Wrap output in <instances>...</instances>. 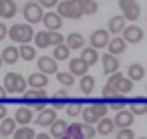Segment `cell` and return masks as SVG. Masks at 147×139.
<instances>
[{"instance_id": "obj_1", "label": "cell", "mask_w": 147, "mask_h": 139, "mask_svg": "<svg viewBox=\"0 0 147 139\" xmlns=\"http://www.w3.org/2000/svg\"><path fill=\"white\" fill-rule=\"evenodd\" d=\"M107 111H109V105L105 101H93L89 107H85L81 111V115H83V121L85 123H93L95 125L99 119H103L107 115Z\"/></svg>"}, {"instance_id": "obj_2", "label": "cell", "mask_w": 147, "mask_h": 139, "mask_svg": "<svg viewBox=\"0 0 147 139\" xmlns=\"http://www.w3.org/2000/svg\"><path fill=\"white\" fill-rule=\"evenodd\" d=\"M26 85L28 83L20 73H6V77H4V89L10 95H22L26 91Z\"/></svg>"}, {"instance_id": "obj_3", "label": "cell", "mask_w": 147, "mask_h": 139, "mask_svg": "<svg viewBox=\"0 0 147 139\" xmlns=\"http://www.w3.org/2000/svg\"><path fill=\"white\" fill-rule=\"evenodd\" d=\"M8 36L12 38V43H18V45H22V43H30L32 38H34V30H32V24H14V26H10L8 28Z\"/></svg>"}, {"instance_id": "obj_4", "label": "cell", "mask_w": 147, "mask_h": 139, "mask_svg": "<svg viewBox=\"0 0 147 139\" xmlns=\"http://www.w3.org/2000/svg\"><path fill=\"white\" fill-rule=\"evenodd\" d=\"M57 12L63 18H71V20H79L83 16L81 6H79L77 0H61V2L57 4Z\"/></svg>"}, {"instance_id": "obj_5", "label": "cell", "mask_w": 147, "mask_h": 139, "mask_svg": "<svg viewBox=\"0 0 147 139\" xmlns=\"http://www.w3.org/2000/svg\"><path fill=\"white\" fill-rule=\"evenodd\" d=\"M22 14H24L28 24H38V22H42L45 12H42V6L38 2H26L24 8H22Z\"/></svg>"}, {"instance_id": "obj_6", "label": "cell", "mask_w": 147, "mask_h": 139, "mask_svg": "<svg viewBox=\"0 0 147 139\" xmlns=\"http://www.w3.org/2000/svg\"><path fill=\"white\" fill-rule=\"evenodd\" d=\"M119 8L127 20H137L141 16V6L137 4V0H119Z\"/></svg>"}, {"instance_id": "obj_7", "label": "cell", "mask_w": 147, "mask_h": 139, "mask_svg": "<svg viewBox=\"0 0 147 139\" xmlns=\"http://www.w3.org/2000/svg\"><path fill=\"white\" fill-rule=\"evenodd\" d=\"M121 34H123V38H125L127 45H137V43L143 40V30H141L137 24H129V26H125Z\"/></svg>"}, {"instance_id": "obj_8", "label": "cell", "mask_w": 147, "mask_h": 139, "mask_svg": "<svg viewBox=\"0 0 147 139\" xmlns=\"http://www.w3.org/2000/svg\"><path fill=\"white\" fill-rule=\"evenodd\" d=\"M42 24H45V28L47 30H61V26H63V16L59 14V12H45L42 14Z\"/></svg>"}, {"instance_id": "obj_9", "label": "cell", "mask_w": 147, "mask_h": 139, "mask_svg": "<svg viewBox=\"0 0 147 139\" xmlns=\"http://www.w3.org/2000/svg\"><path fill=\"white\" fill-rule=\"evenodd\" d=\"M55 119H57V109H55V107H45V109L38 113V117L34 119V123H36L38 127H51Z\"/></svg>"}, {"instance_id": "obj_10", "label": "cell", "mask_w": 147, "mask_h": 139, "mask_svg": "<svg viewBox=\"0 0 147 139\" xmlns=\"http://www.w3.org/2000/svg\"><path fill=\"white\" fill-rule=\"evenodd\" d=\"M36 65H38V71L45 75H57V71H59V63L55 57H40Z\"/></svg>"}, {"instance_id": "obj_11", "label": "cell", "mask_w": 147, "mask_h": 139, "mask_svg": "<svg viewBox=\"0 0 147 139\" xmlns=\"http://www.w3.org/2000/svg\"><path fill=\"white\" fill-rule=\"evenodd\" d=\"M89 40H91V47H95V49L99 51V49H103V47L109 45V40H111V38H109V30H101V28H99V30H95V32L91 34Z\"/></svg>"}, {"instance_id": "obj_12", "label": "cell", "mask_w": 147, "mask_h": 139, "mask_svg": "<svg viewBox=\"0 0 147 139\" xmlns=\"http://www.w3.org/2000/svg\"><path fill=\"white\" fill-rule=\"evenodd\" d=\"M133 113L131 111H127V109H121V111H117V115L113 117V121H115V127H131L133 125Z\"/></svg>"}, {"instance_id": "obj_13", "label": "cell", "mask_w": 147, "mask_h": 139, "mask_svg": "<svg viewBox=\"0 0 147 139\" xmlns=\"http://www.w3.org/2000/svg\"><path fill=\"white\" fill-rule=\"evenodd\" d=\"M67 129H69V123L65 121V119H55L53 121V125H51V137L53 139H61V137H65V133H67Z\"/></svg>"}, {"instance_id": "obj_14", "label": "cell", "mask_w": 147, "mask_h": 139, "mask_svg": "<svg viewBox=\"0 0 147 139\" xmlns=\"http://www.w3.org/2000/svg\"><path fill=\"white\" fill-rule=\"evenodd\" d=\"M101 61H103V73H105V75H111V73L119 71V61H117L115 55L107 53V55H103Z\"/></svg>"}, {"instance_id": "obj_15", "label": "cell", "mask_w": 147, "mask_h": 139, "mask_svg": "<svg viewBox=\"0 0 147 139\" xmlns=\"http://www.w3.org/2000/svg\"><path fill=\"white\" fill-rule=\"evenodd\" d=\"M69 69H71V73H73L75 77H83V75H87V73H89V65H87L81 57H79V59H71Z\"/></svg>"}, {"instance_id": "obj_16", "label": "cell", "mask_w": 147, "mask_h": 139, "mask_svg": "<svg viewBox=\"0 0 147 139\" xmlns=\"http://www.w3.org/2000/svg\"><path fill=\"white\" fill-rule=\"evenodd\" d=\"M26 83L32 87V89H45L47 85H49V75H45V73H32L28 79H26Z\"/></svg>"}, {"instance_id": "obj_17", "label": "cell", "mask_w": 147, "mask_h": 139, "mask_svg": "<svg viewBox=\"0 0 147 139\" xmlns=\"http://www.w3.org/2000/svg\"><path fill=\"white\" fill-rule=\"evenodd\" d=\"M107 49H109V53H111V55H115V57H117V55L125 53L127 43H125V38H123V36H113V40H109Z\"/></svg>"}, {"instance_id": "obj_18", "label": "cell", "mask_w": 147, "mask_h": 139, "mask_svg": "<svg viewBox=\"0 0 147 139\" xmlns=\"http://www.w3.org/2000/svg\"><path fill=\"white\" fill-rule=\"evenodd\" d=\"M18 53H20V59L26 63H32L36 59V47H32L30 43H22L18 47Z\"/></svg>"}, {"instance_id": "obj_19", "label": "cell", "mask_w": 147, "mask_h": 139, "mask_svg": "<svg viewBox=\"0 0 147 139\" xmlns=\"http://www.w3.org/2000/svg\"><path fill=\"white\" fill-rule=\"evenodd\" d=\"M81 59H83L89 67H93V65H97V61H99V51H97L95 47H85V49L81 51Z\"/></svg>"}, {"instance_id": "obj_20", "label": "cell", "mask_w": 147, "mask_h": 139, "mask_svg": "<svg viewBox=\"0 0 147 139\" xmlns=\"http://www.w3.org/2000/svg\"><path fill=\"white\" fill-rule=\"evenodd\" d=\"M22 99H24V103H30V101H40V99H49V95H47V91L45 89H28V91H24L22 93Z\"/></svg>"}, {"instance_id": "obj_21", "label": "cell", "mask_w": 147, "mask_h": 139, "mask_svg": "<svg viewBox=\"0 0 147 139\" xmlns=\"http://www.w3.org/2000/svg\"><path fill=\"white\" fill-rule=\"evenodd\" d=\"M113 129H115V121L109 119L107 115H105L103 119L97 121V133H99V135H111Z\"/></svg>"}, {"instance_id": "obj_22", "label": "cell", "mask_w": 147, "mask_h": 139, "mask_svg": "<svg viewBox=\"0 0 147 139\" xmlns=\"http://www.w3.org/2000/svg\"><path fill=\"white\" fill-rule=\"evenodd\" d=\"M2 61H4V65H14L18 59H20V53H18V47H6L2 53Z\"/></svg>"}, {"instance_id": "obj_23", "label": "cell", "mask_w": 147, "mask_h": 139, "mask_svg": "<svg viewBox=\"0 0 147 139\" xmlns=\"http://www.w3.org/2000/svg\"><path fill=\"white\" fill-rule=\"evenodd\" d=\"M127 26V18L121 14V16H113L111 20H109V32H113V34H119V32H123V28Z\"/></svg>"}, {"instance_id": "obj_24", "label": "cell", "mask_w": 147, "mask_h": 139, "mask_svg": "<svg viewBox=\"0 0 147 139\" xmlns=\"http://www.w3.org/2000/svg\"><path fill=\"white\" fill-rule=\"evenodd\" d=\"M67 99H69V93H67L65 89H59V91L53 95V99H51V107H55L57 111H59V109H65Z\"/></svg>"}, {"instance_id": "obj_25", "label": "cell", "mask_w": 147, "mask_h": 139, "mask_svg": "<svg viewBox=\"0 0 147 139\" xmlns=\"http://www.w3.org/2000/svg\"><path fill=\"white\" fill-rule=\"evenodd\" d=\"M14 121H16L18 125H28V123L32 121V109H30V107H20V109H16Z\"/></svg>"}, {"instance_id": "obj_26", "label": "cell", "mask_w": 147, "mask_h": 139, "mask_svg": "<svg viewBox=\"0 0 147 139\" xmlns=\"http://www.w3.org/2000/svg\"><path fill=\"white\" fill-rule=\"evenodd\" d=\"M127 77H129L131 81H141V79L145 77V67L139 65V63L129 65V69H127Z\"/></svg>"}, {"instance_id": "obj_27", "label": "cell", "mask_w": 147, "mask_h": 139, "mask_svg": "<svg viewBox=\"0 0 147 139\" xmlns=\"http://www.w3.org/2000/svg\"><path fill=\"white\" fill-rule=\"evenodd\" d=\"M95 85H97V79L91 77L89 73L81 77V93H83V95H91L93 89H95Z\"/></svg>"}, {"instance_id": "obj_28", "label": "cell", "mask_w": 147, "mask_h": 139, "mask_svg": "<svg viewBox=\"0 0 147 139\" xmlns=\"http://www.w3.org/2000/svg\"><path fill=\"white\" fill-rule=\"evenodd\" d=\"M14 129H16V121H14V117H12V119H10V117H4L2 121H0V135H2V137L12 135Z\"/></svg>"}, {"instance_id": "obj_29", "label": "cell", "mask_w": 147, "mask_h": 139, "mask_svg": "<svg viewBox=\"0 0 147 139\" xmlns=\"http://www.w3.org/2000/svg\"><path fill=\"white\" fill-rule=\"evenodd\" d=\"M53 49H55L53 57H55L57 61H69V57H71V47H69V45L61 43V45H57V47H53Z\"/></svg>"}, {"instance_id": "obj_30", "label": "cell", "mask_w": 147, "mask_h": 139, "mask_svg": "<svg viewBox=\"0 0 147 139\" xmlns=\"http://www.w3.org/2000/svg\"><path fill=\"white\" fill-rule=\"evenodd\" d=\"M0 8H2L4 18H12L16 14V2L14 0H0Z\"/></svg>"}, {"instance_id": "obj_31", "label": "cell", "mask_w": 147, "mask_h": 139, "mask_svg": "<svg viewBox=\"0 0 147 139\" xmlns=\"http://www.w3.org/2000/svg\"><path fill=\"white\" fill-rule=\"evenodd\" d=\"M129 111L133 115H145L147 113V99H135V101H131Z\"/></svg>"}, {"instance_id": "obj_32", "label": "cell", "mask_w": 147, "mask_h": 139, "mask_svg": "<svg viewBox=\"0 0 147 139\" xmlns=\"http://www.w3.org/2000/svg\"><path fill=\"white\" fill-rule=\"evenodd\" d=\"M14 139H34V129L32 127H28V125H22V127H18V129H14Z\"/></svg>"}, {"instance_id": "obj_33", "label": "cell", "mask_w": 147, "mask_h": 139, "mask_svg": "<svg viewBox=\"0 0 147 139\" xmlns=\"http://www.w3.org/2000/svg\"><path fill=\"white\" fill-rule=\"evenodd\" d=\"M61 139H85V137H83L81 123H73V125H69V129H67L65 137H61Z\"/></svg>"}, {"instance_id": "obj_34", "label": "cell", "mask_w": 147, "mask_h": 139, "mask_svg": "<svg viewBox=\"0 0 147 139\" xmlns=\"http://www.w3.org/2000/svg\"><path fill=\"white\" fill-rule=\"evenodd\" d=\"M77 2H79L83 14H95L99 10V4L95 2V0H77Z\"/></svg>"}, {"instance_id": "obj_35", "label": "cell", "mask_w": 147, "mask_h": 139, "mask_svg": "<svg viewBox=\"0 0 147 139\" xmlns=\"http://www.w3.org/2000/svg\"><path fill=\"white\" fill-rule=\"evenodd\" d=\"M67 45L71 47V51L73 49H81V47H85V38H83L81 32H71L67 36Z\"/></svg>"}, {"instance_id": "obj_36", "label": "cell", "mask_w": 147, "mask_h": 139, "mask_svg": "<svg viewBox=\"0 0 147 139\" xmlns=\"http://www.w3.org/2000/svg\"><path fill=\"white\" fill-rule=\"evenodd\" d=\"M34 47L36 49H47L49 45V30H38L34 32Z\"/></svg>"}, {"instance_id": "obj_37", "label": "cell", "mask_w": 147, "mask_h": 139, "mask_svg": "<svg viewBox=\"0 0 147 139\" xmlns=\"http://www.w3.org/2000/svg\"><path fill=\"white\" fill-rule=\"evenodd\" d=\"M57 81L61 83V85H65V87H73L75 85V75L69 71V73H61V71H57Z\"/></svg>"}, {"instance_id": "obj_38", "label": "cell", "mask_w": 147, "mask_h": 139, "mask_svg": "<svg viewBox=\"0 0 147 139\" xmlns=\"http://www.w3.org/2000/svg\"><path fill=\"white\" fill-rule=\"evenodd\" d=\"M117 91H119L121 95H129V93L133 91V81H131L129 77H123V79L119 81V85H117Z\"/></svg>"}, {"instance_id": "obj_39", "label": "cell", "mask_w": 147, "mask_h": 139, "mask_svg": "<svg viewBox=\"0 0 147 139\" xmlns=\"http://www.w3.org/2000/svg\"><path fill=\"white\" fill-rule=\"evenodd\" d=\"M81 111H83V101L81 99L73 101V103H67V115L69 117H77V115H81Z\"/></svg>"}, {"instance_id": "obj_40", "label": "cell", "mask_w": 147, "mask_h": 139, "mask_svg": "<svg viewBox=\"0 0 147 139\" xmlns=\"http://www.w3.org/2000/svg\"><path fill=\"white\" fill-rule=\"evenodd\" d=\"M109 109L111 111H121V109H125V105H127V101L121 97V95H117V97H113V99H109Z\"/></svg>"}, {"instance_id": "obj_41", "label": "cell", "mask_w": 147, "mask_h": 139, "mask_svg": "<svg viewBox=\"0 0 147 139\" xmlns=\"http://www.w3.org/2000/svg\"><path fill=\"white\" fill-rule=\"evenodd\" d=\"M81 129H83V137L85 139H93L97 135V127H93V123H81Z\"/></svg>"}, {"instance_id": "obj_42", "label": "cell", "mask_w": 147, "mask_h": 139, "mask_svg": "<svg viewBox=\"0 0 147 139\" xmlns=\"http://www.w3.org/2000/svg\"><path fill=\"white\" fill-rule=\"evenodd\" d=\"M61 43H65V36H63L59 30H49V45H51V47H57V45H61Z\"/></svg>"}, {"instance_id": "obj_43", "label": "cell", "mask_w": 147, "mask_h": 139, "mask_svg": "<svg viewBox=\"0 0 147 139\" xmlns=\"http://www.w3.org/2000/svg\"><path fill=\"white\" fill-rule=\"evenodd\" d=\"M117 95H121V93H119L113 85L107 83V85L103 87V99H105V101H109V99H113V97H117Z\"/></svg>"}, {"instance_id": "obj_44", "label": "cell", "mask_w": 147, "mask_h": 139, "mask_svg": "<svg viewBox=\"0 0 147 139\" xmlns=\"http://www.w3.org/2000/svg\"><path fill=\"white\" fill-rule=\"evenodd\" d=\"M115 139H135V133H133L131 127H121V129L117 131Z\"/></svg>"}, {"instance_id": "obj_45", "label": "cell", "mask_w": 147, "mask_h": 139, "mask_svg": "<svg viewBox=\"0 0 147 139\" xmlns=\"http://www.w3.org/2000/svg\"><path fill=\"white\" fill-rule=\"evenodd\" d=\"M30 109H34V111H42L45 107H49V99H40V101H30V103H26Z\"/></svg>"}, {"instance_id": "obj_46", "label": "cell", "mask_w": 147, "mask_h": 139, "mask_svg": "<svg viewBox=\"0 0 147 139\" xmlns=\"http://www.w3.org/2000/svg\"><path fill=\"white\" fill-rule=\"evenodd\" d=\"M121 79H123V75H121L119 71H115V73H111V75H109L107 83H109V85H113V87L117 89V85H119V81H121Z\"/></svg>"}, {"instance_id": "obj_47", "label": "cell", "mask_w": 147, "mask_h": 139, "mask_svg": "<svg viewBox=\"0 0 147 139\" xmlns=\"http://www.w3.org/2000/svg\"><path fill=\"white\" fill-rule=\"evenodd\" d=\"M59 2H61V0H38V4H40L42 8H49V10H51V8H55Z\"/></svg>"}, {"instance_id": "obj_48", "label": "cell", "mask_w": 147, "mask_h": 139, "mask_svg": "<svg viewBox=\"0 0 147 139\" xmlns=\"http://www.w3.org/2000/svg\"><path fill=\"white\" fill-rule=\"evenodd\" d=\"M8 36V28L2 24V22H0V40H2V38H6Z\"/></svg>"}, {"instance_id": "obj_49", "label": "cell", "mask_w": 147, "mask_h": 139, "mask_svg": "<svg viewBox=\"0 0 147 139\" xmlns=\"http://www.w3.org/2000/svg\"><path fill=\"white\" fill-rule=\"evenodd\" d=\"M6 117V107H4V103L2 101H0V121H2Z\"/></svg>"}, {"instance_id": "obj_50", "label": "cell", "mask_w": 147, "mask_h": 139, "mask_svg": "<svg viewBox=\"0 0 147 139\" xmlns=\"http://www.w3.org/2000/svg\"><path fill=\"white\" fill-rule=\"evenodd\" d=\"M34 139H53V137H51V133H36Z\"/></svg>"}, {"instance_id": "obj_51", "label": "cell", "mask_w": 147, "mask_h": 139, "mask_svg": "<svg viewBox=\"0 0 147 139\" xmlns=\"http://www.w3.org/2000/svg\"><path fill=\"white\" fill-rule=\"evenodd\" d=\"M4 99H6V89L0 87V101H4Z\"/></svg>"}, {"instance_id": "obj_52", "label": "cell", "mask_w": 147, "mask_h": 139, "mask_svg": "<svg viewBox=\"0 0 147 139\" xmlns=\"http://www.w3.org/2000/svg\"><path fill=\"white\" fill-rule=\"evenodd\" d=\"M0 65H4V61H2V55H0Z\"/></svg>"}, {"instance_id": "obj_53", "label": "cell", "mask_w": 147, "mask_h": 139, "mask_svg": "<svg viewBox=\"0 0 147 139\" xmlns=\"http://www.w3.org/2000/svg\"><path fill=\"white\" fill-rule=\"evenodd\" d=\"M0 16H2V8H0Z\"/></svg>"}, {"instance_id": "obj_54", "label": "cell", "mask_w": 147, "mask_h": 139, "mask_svg": "<svg viewBox=\"0 0 147 139\" xmlns=\"http://www.w3.org/2000/svg\"><path fill=\"white\" fill-rule=\"evenodd\" d=\"M145 93H147V85H145Z\"/></svg>"}, {"instance_id": "obj_55", "label": "cell", "mask_w": 147, "mask_h": 139, "mask_svg": "<svg viewBox=\"0 0 147 139\" xmlns=\"http://www.w3.org/2000/svg\"><path fill=\"white\" fill-rule=\"evenodd\" d=\"M139 139H147V137H139Z\"/></svg>"}, {"instance_id": "obj_56", "label": "cell", "mask_w": 147, "mask_h": 139, "mask_svg": "<svg viewBox=\"0 0 147 139\" xmlns=\"http://www.w3.org/2000/svg\"><path fill=\"white\" fill-rule=\"evenodd\" d=\"M145 20H147V18H145Z\"/></svg>"}]
</instances>
